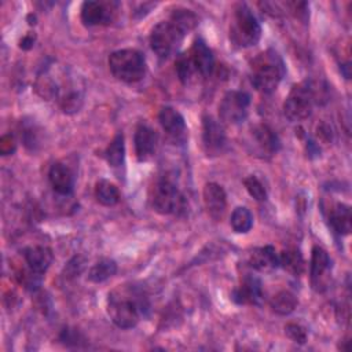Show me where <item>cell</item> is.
I'll list each match as a JSON object with an SVG mask.
<instances>
[{
	"label": "cell",
	"instance_id": "cell-32",
	"mask_svg": "<svg viewBox=\"0 0 352 352\" xmlns=\"http://www.w3.org/2000/svg\"><path fill=\"white\" fill-rule=\"evenodd\" d=\"M16 142L12 135H4L0 139V153L1 155H10L15 151Z\"/></svg>",
	"mask_w": 352,
	"mask_h": 352
},
{
	"label": "cell",
	"instance_id": "cell-1",
	"mask_svg": "<svg viewBox=\"0 0 352 352\" xmlns=\"http://www.w3.org/2000/svg\"><path fill=\"white\" fill-rule=\"evenodd\" d=\"M148 298L144 290L135 285H120L109 293L107 314L120 329L135 327L148 311Z\"/></svg>",
	"mask_w": 352,
	"mask_h": 352
},
{
	"label": "cell",
	"instance_id": "cell-13",
	"mask_svg": "<svg viewBox=\"0 0 352 352\" xmlns=\"http://www.w3.org/2000/svg\"><path fill=\"white\" fill-rule=\"evenodd\" d=\"M113 8L103 1H84L81 6V21L85 26L109 25L113 21Z\"/></svg>",
	"mask_w": 352,
	"mask_h": 352
},
{
	"label": "cell",
	"instance_id": "cell-33",
	"mask_svg": "<svg viewBox=\"0 0 352 352\" xmlns=\"http://www.w3.org/2000/svg\"><path fill=\"white\" fill-rule=\"evenodd\" d=\"M33 43H34V36L28 34V36H25V37L21 40V48L29 50V48L33 47Z\"/></svg>",
	"mask_w": 352,
	"mask_h": 352
},
{
	"label": "cell",
	"instance_id": "cell-31",
	"mask_svg": "<svg viewBox=\"0 0 352 352\" xmlns=\"http://www.w3.org/2000/svg\"><path fill=\"white\" fill-rule=\"evenodd\" d=\"M22 138L25 142V146L34 150L36 146L38 144V136H37V131L33 128V125H26L22 129Z\"/></svg>",
	"mask_w": 352,
	"mask_h": 352
},
{
	"label": "cell",
	"instance_id": "cell-3",
	"mask_svg": "<svg viewBox=\"0 0 352 352\" xmlns=\"http://www.w3.org/2000/svg\"><path fill=\"white\" fill-rule=\"evenodd\" d=\"M109 67L117 80L132 84L143 78L146 73V59L138 50H118L110 54Z\"/></svg>",
	"mask_w": 352,
	"mask_h": 352
},
{
	"label": "cell",
	"instance_id": "cell-21",
	"mask_svg": "<svg viewBox=\"0 0 352 352\" xmlns=\"http://www.w3.org/2000/svg\"><path fill=\"white\" fill-rule=\"evenodd\" d=\"M329 223L334 232L346 235L351 231V208L345 204H336L329 213Z\"/></svg>",
	"mask_w": 352,
	"mask_h": 352
},
{
	"label": "cell",
	"instance_id": "cell-12",
	"mask_svg": "<svg viewBox=\"0 0 352 352\" xmlns=\"http://www.w3.org/2000/svg\"><path fill=\"white\" fill-rule=\"evenodd\" d=\"M232 300L241 305H260L263 301V287L257 276L248 275L232 292Z\"/></svg>",
	"mask_w": 352,
	"mask_h": 352
},
{
	"label": "cell",
	"instance_id": "cell-10",
	"mask_svg": "<svg viewBox=\"0 0 352 352\" xmlns=\"http://www.w3.org/2000/svg\"><path fill=\"white\" fill-rule=\"evenodd\" d=\"M331 260L327 252L320 246H314L311 253V282L315 290L322 292L326 287Z\"/></svg>",
	"mask_w": 352,
	"mask_h": 352
},
{
	"label": "cell",
	"instance_id": "cell-20",
	"mask_svg": "<svg viewBox=\"0 0 352 352\" xmlns=\"http://www.w3.org/2000/svg\"><path fill=\"white\" fill-rule=\"evenodd\" d=\"M252 135L261 151L275 154L280 148V140L275 131L267 124H258L252 129Z\"/></svg>",
	"mask_w": 352,
	"mask_h": 352
},
{
	"label": "cell",
	"instance_id": "cell-28",
	"mask_svg": "<svg viewBox=\"0 0 352 352\" xmlns=\"http://www.w3.org/2000/svg\"><path fill=\"white\" fill-rule=\"evenodd\" d=\"M175 66H176V73H177L179 80H180L182 82H184V84L191 78L192 73L197 72L195 67H194V63H192V60H191V58H190V55H187V54L180 55V56L176 59Z\"/></svg>",
	"mask_w": 352,
	"mask_h": 352
},
{
	"label": "cell",
	"instance_id": "cell-8",
	"mask_svg": "<svg viewBox=\"0 0 352 352\" xmlns=\"http://www.w3.org/2000/svg\"><path fill=\"white\" fill-rule=\"evenodd\" d=\"M250 106V96L243 91H228L220 104L219 117L226 124H238L248 116Z\"/></svg>",
	"mask_w": 352,
	"mask_h": 352
},
{
	"label": "cell",
	"instance_id": "cell-5",
	"mask_svg": "<svg viewBox=\"0 0 352 352\" xmlns=\"http://www.w3.org/2000/svg\"><path fill=\"white\" fill-rule=\"evenodd\" d=\"M316 87L311 81H302L292 88L285 103L283 113L292 122H298L308 118L312 113L314 103L318 102Z\"/></svg>",
	"mask_w": 352,
	"mask_h": 352
},
{
	"label": "cell",
	"instance_id": "cell-30",
	"mask_svg": "<svg viewBox=\"0 0 352 352\" xmlns=\"http://www.w3.org/2000/svg\"><path fill=\"white\" fill-rule=\"evenodd\" d=\"M285 333L286 336L293 340L294 342H298V344H304L307 341V331L304 327H301L300 324L297 323H287L285 326Z\"/></svg>",
	"mask_w": 352,
	"mask_h": 352
},
{
	"label": "cell",
	"instance_id": "cell-15",
	"mask_svg": "<svg viewBox=\"0 0 352 352\" xmlns=\"http://www.w3.org/2000/svg\"><path fill=\"white\" fill-rule=\"evenodd\" d=\"M160 124L162 129L175 140H184L186 138V121L184 117L173 107L165 106L158 114Z\"/></svg>",
	"mask_w": 352,
	"mask_h": 352
},
{
	"label": "cell",
	"instance_id": "cell-29",
	"mask_svg": "<svg viewBox=\"0 0 352 352\" xmlns=\"http://www.w3.org/2000/svg\"><path fill=\"white\" fill-rule=\"evenodd\" d=\"M243 184H245L248 192L250 194V197H253L256 201L263 202L267 199V190H265L264 184L256 176H253V175L248 176L243 180Z\"/></svg>",
	"mask_w": 352,
	"mask_h": 352
},
{
	"label": "cell",
	"instance_id": "cell-16",
	"mask_svg": "<svg viewBox=\"0 0 352 352\" xmlns=\"http://www.w3.org/2000/svg\"><path fill=\"white\" fill-rule=\"evenodd\" d=\"M48 180L52 190L59 195H70L74 188V176L69 166L62 162L51 165L48 172Z\"/></svg>",
	"mask_w": 352,
	"mask_h": 352
},
{
	"label": "cell",
	"instance_id": "cell-26",
	"mask_svg": "<svg viewBox=\"0 0 352 352\" xmlns=\"http://www.w3.org/2000/svg\"><path fill=\"white\" fill-rule=\"evenodd\" d=\"M104 157L106 161L109 162L110 166H120L124 162V157H125V143H124V136L122 133H117L113 140L110 142V144L107 146L106 151H104Z\"/></svg>",
	"mask_w": 352,
	"mask_h": 352
},
{
	"label": "cell",
	"instance_id": "cell-19",
	"mask_svg": "<svg viewBox=\"0 0 352 352\" xmlns=\"http://www.w3.org/2000/svg\"><path fill=\"white\" fill-rule=\"evenodd\" d=\"M249 264L257 271L268 272L279 267V257L275 248L271 245H267L263 248H257L250 253Z\"/></svg>",
	"mask_w": 352,
	"mask_h": 352
},
{
	"label": "cell",
	"instance_id": "cell-2",
	"mask_svg": "<svg viewBox=\"0 0 352 352\" xmlns=\"http://www.w3.org/2000/svg\"><path fill=\"white\" fill-rule=\"evenodd\" d=\"M283 74V60L274 50L258 54L250 63V81L253 87L263 94L274 92Z\"/></svg>",
	"mask_w": 352,
	"mask_h": 352
},
{
	"label": "cell",
	"instance_id": "cell-14",
	"mask_svg": "<svg viewBox=\"0 0 352 352\" xmlns=\"http://www.w3.org/2000/svg\"><path fill=\"white\" fill-rule=\"evenodd\" d=\"M204 204L213 220H220L227 208V195L224 188L217 183H208L204 187Z\"/></svg>",
	"mask_w": 352,
	"mask_h": 352
},
{
	"label": "cell",
	"instance_id": "cell-17",
	"mask_svg": "<svg viewBox=\"0 0 352 352\" xmlns=\"http://www.w3.org/2000/svg\"><path fill=\"white\" fill-rule=\"evenodd\" d=\"M190 58L194 63L195 70L202 74L204 77H208L214 70V56L210 51V48L206 45V43L202 38H197L190 50Z\"/></svg>",
	"mask_w": 352,
	"mask_h": 352
},
{
	"label": "cell",
	"instance_id": "cell-9",
	"mask_svg": "<svg viewBox=\"0 0 352 352\" xmlns=\"http://www.w3.org/2000/svg\"><path fill=\"white\" fill-rule=\"evenodd\" d=\"M202 142L208 155H217L226 146V133L223 125L212 116L202 118Z\"/></svg>",
	"mask_w": 352,
	"mask_h": 352
},
{
	"label": "cell",
	"instance_id": "cell-22",
	"mask_svg": "<svg viewBox=\"0 0 352 352\" xmlns=\"http://www.w3.org/2000/svg\"><path fill=\"white\" fill-rule=\"evenodd\" d=\"M297 304H298L297 297L289 290H280L270 300L271 309L278 315L292 314L296 309Z\"/></svg>",
	"mask_w": 352,
	"mask_h": 352
},
{
	"label": "cell",
	"instance_id": "cell-11",
	"mask_svg": "<svg viewBox=\"0 0 352 352\" xmlns=\"http://www.w3.org/2000/svg\"><path fill=\"white\" fill-rule=\"evenodd\" d=\"M157 144H158L157 132L147 124H139L133 136L136 158L140 162L150 160L157 150Z\"/></svg>",
	"mask_w": 352,
	"mask_h": 352
},
{
	"label": "cell",
	"instance_id": "cell-27",
	"mask_svg": "<svg viewBox=\"0 0 352 352\" xmlns=\"http://www.w3.org/2000/svg\"><path fill=\"white\" fill-rule=\"evenodd\" d=\"M230 224L235 232L245 234V232L250 231V228L253 226V216L248 208L238 206L231 213Z\"/></svg>",
	"mask_w": 352,
	"mask_h": 352
},
{
	"label": "cell",
	"instance_id": "cell-25",
	"mask_svg": "<svg viewBox=\"0 0 352 352\" xmlns=\"http://www.w3.org/2000/svg\"><path fill=\"white\" fill-rule=\"evenodd\" d=\"M279 267L285 268L287 272L293 275H300L304 271V258L297 249H287L278 254Z\"/></svg>",
	"mask_w": 352,
	"mask_h": 352
},
{
	"label": "cell",
	"instance_id": "cell-24",
	"mask_svg": "<svg viewBox=\"0 0 352 352\" xmlns=\"http://www.w3.org/2000/svg\"><path fill=\"white\" fill-rule=\"evenodd\" d=\"M117 272V263L111 258H102L88 271V279L94 283H100L111 278Z\"/></svg>",
	"mask_w": 352,
	"mask_h": 352
},
{
	"label": "cell",
	"instance_id": "cell-6",
	"mask_svg": "<svg viewBox=\"0 0 352 352\" xmlns=\"http://www.w3.org/2000/svg\"><path fill=\"white\" fill-rule=\"evenodd\" d=\"M186 33L187 32L170 18L169 21H162L157 23L151 30V34H150L151 50L160 58H166L176 51V48L182 43Z\"/></svg>",
	"mask_w": 352,
	"mask_h": 352
},
{
	"label": "cell",
	"instance_id": "cell-4",
	"mask_svg": "<svg viewBox=\"0 0 352 352\" xmlns=\"http://www.w3.org/2000/svg\"><path fill=\"white\" fill-rule=\"evenodd\" d=\"M261 37V26L250 8L245 3H239L234 8L232 22L230 25V38L241 48L252 47Z\"/></svg>",
	"mask_w": 352,
	"mask_h": 352
},
{
	"label": "cell",
	"instance_id": "cell-18",
	"mask_svg": "<svg viewBox=\"0 0 352 352\" xmlns=\"http://www.w3.org/2000/svg\"><path fill=\"white\" fill-rule=\"evenodd\" d=\"M23 257L29 270L37 275H43L51 265L54 254L47 246H30L23 250Z\"/></svg>",
	"mask_w": 352,
	"mask_h": 352
},
{
	"label": "cell",
	"instance_id": "cell-23",
	"mask_svg": "<svg viewBox=\"0 0 352 352\" xmlns=\"http://www.w3.org/2000/svg\"><path fill=\"white\" fill-rule=\"evenodd\" d=\"M95 197L99 204L104 206H113L120 201V191L116 184L102 179L95 186Z\"/></svg>",
	"mask_w": 352,
	"mask_h": 352
},
{
	"label": "cell",
	"instance_id": "cell-7",
	"mask_svg": "<svg viewBox=\"0 0 352 352\" xmlns=\"http://www.w3.org/2000/svg\"><path fill=\"white\" fill-rule=\"evenodd\" d=\"M151 206L160 214H172L184 209V197L168 177L158 179L151 188Z\"/></svg>",
	"mask_w": 352,
	"mask_h": 352
}]
</instances>
